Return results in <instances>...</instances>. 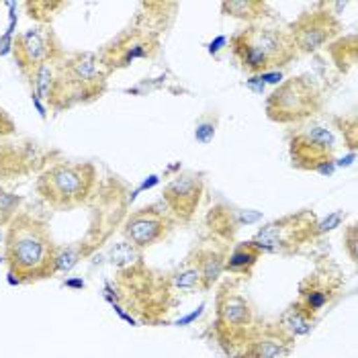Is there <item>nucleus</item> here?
Segmentation results:
<instances>
[{"label": "nucleus", "mask_w": 358, "mask_h": 358, "mask_svg": "<svg viewBox=\"0 0 358 358\" xmlns=\"http://www.w3.org/2000/svg\"><path fill=\"white\" fill-rule=\"evenodd\" d=\"M55 254L57 248L43 221L31 215L13 217L4 246V258L10 266V275L19 280L48 278L57 273Z\"/></svg>", "instance_id": "obj_1"}, {"label": "nucleus", "mask_w": 358, "mask_h": 358, "mask_svg": "<svg viewBox=\"0 0 358 358\" xmlns=\"http://www.w3.org/2000/svg\"><path fill=\"white\" fill-rule=\"evenodd\" d=\"M231 52L250 74L282 68L297 57L289 31L276 27H248L231 37Z\"/></svg>", "instance_id": "obj_2"}, {"label": "nucleus", "mask_w": 358, "mask_h": 358, "mask_svg": "<svg viewBox=\"0 0 358 358\" xmlns=\"http://www.w3.org/2000/svg\"><path fill=\"white\" fill-rule=\"evenodd\" d=\"M217 311H215V334L220 344L231 352L234 358L238 357L252 338L260 331L262 324L258 322V315L254 311V305L248 297H244L236 285H223L217 293Z\"/></svg>", "instance_id": "obj_3"}, {"label": "nucleus", "mask_w": 358, "mask_h": 358, "mask_svg": "<svg viewBox=\"0 0 358 358\" xmlns=\"http://www.w3.org/2000/svg\"><path fill=\"white\" fill-rule=\"evenodd\" d=\"M324 107L317 84L307 76L285 80L266 99V115L275 123H301L315 117Z\"/></svg>", "instance_id": "obj_4"}, {"label": "nucleus", "mask_w": 358, "mask_h": 358, "mask_svg": "<svg viewBox=\"0 0 358 358\" xmlns=\"http://www.w3.org/2000/svg\"><path fill=\"white\" fill-rule=\"evenodd\" d=\"M92 180L94 168L90 164H59L39 178L37 191L54 207H74L90 193Z\"/></svg>", "instance_id": "obj_5"}, {"label": "nucleus", "mask_w": 358, "mask_h": 358, "mask_svg": "<svg viewBox=\"0 0 358 358\" xmlns=\"http://www.w3.org/2000/svg\"><path fill=\"white\" fill-rule=\"evenodd\" d=\"M315 227H317L315 215L311 211H301L295 215L280 217L273 223H266L256 231L252 242L260 248V252L293 254L317 236Z\"/></svg>", "instance_id": "obj_6"}, {"label": "nucleus", "mask_w": 358, "mask_h": 358, "mask_svg": "<svg viewBox=\"0 0 358 358\" xmlns=\"http://www.w3.org/2000/svg\"><path fill=\"white\" fill-rule=\"evenodd\" d=\"M103 88H105V72L101 70L96 57L90 54L76 55L62 68L57 76H54L50 99L59 96L62 105H70L74 101L96 96Z\"/></svg>", "instance_id": "obj_7"}, {"label": "nucleus", "mask_w": 358, "mask_h": 358, "mask_svg": "<svg viewBox=\"0 0 358 358\" xmlns=\"http://www.w3.org/2000/svg\"><path fill=\"white\" fill-rule=\"evenodd\" d=\"M291 160L299 170H322L331 164L336 152V139L330 129L309 123L301 129L293 131L289 138Z\"/></svg>", "instance_id": "obj_8"}, {"label": "nucleus", "mask_w": 358, "mask_h": 358, "mask_svg": "<svg viewBox=\"0 0 358 358\" xmlns=\"http://www.w3.org/2000/svg\"><path fill=\"white\" fill-rule=\"evenodd\" d=\"M342 31V23L330 10L317 8L303 13L289 29L291 41L297 54H313L328 45L331 39Z\"/></svg>", "instance_id": "obj_9"}, {"label": "nucleus", "mask_w": 358, "mask_h": 358, "mask_svg": "<svg viewBox=\"0 0 358 358\" xmlns=\"http://www.w3.org/2000/svg\"><path fill=\"white\" fill-rule=\"evenodd\" d=\"M344 291V280L336 268L320 266L311 275L305 276V280L299 285V299L297 303L317 317L322 309L334 303L336 297Z\"/></svg>", "instance_id": "obj_10"}, {"label": "nucleus", "mask_w": 358, "mask_h": 358, "mask_svg": "<svg viewBox=\"0 0 358 358\" xmlns=\"http://www.w3.org/2000/svg\"><path fill=\"white\" fill-rule=\"evenodd\" d=\"M203 178L194 172H182L164 187V205L180 221H189L196 213L203 199Z\"/></svg>", "instance_id": "obj_11"}, {"label": "nucleus", "mask_w": 358, "mask_h": 358, "mask_svg": "<svg viewBox=\"0 0 358 358\" xmlns=\"http://www.w3.org/2000/svg\"><path fill=\"white\" fill-rule=\"evenodd\" d=\"M172 229L170 215L156 209V207H145L136 211L127 223H125V238L131 242L134 248H150L164 240Z\"/></svg>", "instance_id": "obj_12"}, {"label": "nucleus", "mask_w": 358, "mask_h": 358, "mask_svg": "<svg viewBox=\"0 0 358 358\" xmlns=\"http://www.w3.org/2000/svg\"><path fill=\"white\" fill-rule=\"evenodd\" d=\"M158 52V39L152 33L143 31H129L127 35L119 37L103 57L107 68H125L136 59L154 57Z\"/></svg>", "instance_id": "obj_13"}, {"label": "nucleus", "mask_w": 358, "mask_h": 358, "mask_svg": "<svg viewBox=\"0 0 358 358\" xmlns=\"http://www.w3.org/2000/svg\"><path fill=\"white\" fill-rule=\"evenodd\" d=\"M260 220V213L256 211H242V209H234L227 203H220L207 217V225L211 229V234L215 238H220L223 242H231L234 236L240 231V227L254 223Z\"/></svg>", "instance_id": "obj_14"}, {"label": "nucleus", "mask_w": 358, "mask_h": 358, "mask_svg": "<svg viewBox=\"0 0 358 358\" xmlns=\"http://www.w3.org/2000/svg\"><path fill=\"white\" fill-rule=\"evenodd\" d=\"M15 55L19 59V66L23 70H35L41 64L50 62L52 55V41L43 29H29L25 31L17 43H15Z\"/></svg>", "instance_id": "obj_15"}, {"label": "nucleus", "mask_w": 358, "mask_h": 358, "mask_svg": "<svg viewBox=\"0 0 358 358\" xmlns=\"http://www.w3.org/2000/svg\"><path fill=\"white\" fill-rule=\"evenodd\" d=\"M291 350L293 344L276 330V326H262L236 358H282L291 355Z\"/></svg>", "instance_id": "obj_16"}, {"label": "nucleus", "mask_w": 358, "mask_h": 358, "mask_svg": "<svg viewBox=\"0 0 358 358\" xmlns=\"http://www.w3.org/2000/svg\"><path fill=\"white\" fill-rule=\"evenodd\" d=\"M229 246L227 244H205L193 252L203 278V289L209 291L217 280L221 273L225 271V258H227Z\"/></svg>", "instance_id": "obj_17"}, {"label": "nucleus", "mask_w": 358, "mask_h": 358, "mask_svg": "<svg viewBox=\"0 0 358 358\" xmlns=\"http://www.w3.org/2000/svg\"><path fill=\"white\" fill-rule=\"evenodd\" d=\"M315 322H317V317L311 315L309 311H305L303 307L295 301V303L289 305L285 309V313L278 317V322H276L275 326L276 330L280 331L291 344H295L299 338H303V336H307L309 331L313 330Z\"/></svg>", "instance_id": "obj_18"}, {"label": "nucleus", "mask_w": 358, "mask_h": 358, "mask_svg": "<svg viewBox=\"0 0 358 358\" xmlns=\"http://www.w3.org/2000/svg\"><path fill=\"white\" fill-rule=\"evenodd\" d=\"M260 256H262V252L252 240L244 242V244H236L227 252L225 271L234 273V275H250L252 268L256 266V262L260 260Z\"/></svg>", "instance_id": "obj_19"}, {"label": "nucleus", "mask_w": 358, "mask_h": 358, "mask_svg": "<svg viewBox=\"0 0 358 358\" xmlns=\"http://www.w3.org/2000/svg\"><path fill=\"white\" fill-rule=\"evenodd\" d=\"M170 282L176 291H194L199 287L203 289V278H201V271H199L194 254L189 256L187 262L170 275Z\"/></svg>", "instance_id": "obj_20"}, {"label": "nucleus", "mask_w": 358, "mask_h": 358, "mask_svg": "<svg viewBox=\"0 0 358 358\" xmlns=\"http://www.w3.org/2000/svg\"><path fill=\"white\" fill-rule=\"evenodd\" d=\"M221 8H223V13H229L231 17L256 21V19L264 17V13L268 10V4L260 2V0H236V2H223Z\"/></svg>", "instance_id": "obj_21"}, {"label": "nucleus", "mask_w": 358, "mask_h": 358, "mask_svg": "<svg viewBox=\"0 0 358 358\" xmlns=\"http://www.w3.org/2000/svg\"><path fill=\"white\" fill-rule=\"evenodd\" d=\"M330 54L336 62V66L342 70V72H348L355 64H357V37L355 35H348L344 39H340L338 43H334L330 48Z\"/></svg>", "instance_id": "obj_22"}, {"label": "nucleus", "mask_w": 358, "mask_h": 358, "mask_svg": "<svg viewBox=\"0 0 358 358\" xmlns=\"http://www.w3.org/2000/svg\"><path fill=\"white\" fill-rule=\"evenodd\" d=\"M19 205H21V196L0 191V225H4L6 221H13Z\"/></svg>", "instance_id": "obj_23"}, {"label": "nucleus", "mask_w": 358, "mask_h": 358, "mask_svg": "<svg viewBox=\"0 0 358 358\" xmlns=\"http://www.w3.org/2000/svg\"><path fill=\"white\" fill-rule=\"evenodd\" d=\"M348 240H346V250H348V256L352 260H357V225H350L348 231H346Z\"/></svg>", "instance_id": "obj_24"}, {"label": "nucleus", "mask_w": 358, "mask_h": 358, "mask_svg": "<svg viewBox=\"0 0 358 358\" xmlns=\"http://www.w3.org/2000/svg\"><path fill=\"white\" fill-rule=\"evenodd\" d=\"M213 134H215V125H205L203 121L196 125V139L201 143H207L209 139L213 138Z\"/></svg>", "instance_id": "obj_25"}]
</instances>
